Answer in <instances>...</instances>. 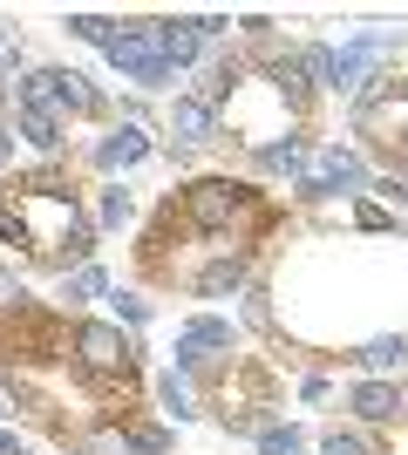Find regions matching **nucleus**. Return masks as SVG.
I'll list each match as a JSON object with an SVG mask.
<instances>
[{"mask_svg": "<svg viewBox=\"0 0 408 455\" xmlns=\"http://www.w3.org/2000/svg\"><path fill=\"white\" fill-rule=\"evenodd\" d=\"M76 361H82V374L96 380V387H123V395H130V380H136V340L123 333V326L82 320L76 326Z\"/></svg>", "mask_w": 408, "mask_h": 455, "instance_id": "7ed1b4c3", "label": "nucleus"}, {"mask_svg": "<svg viewBox=\"0 0 408 455\" xmlns=\"http://www.w3.org/2000/svg\"><path fill=\"white\" fill-rule=\"evenodd\" d=\"M300 184L307 190H361L368 184V164L354 150H340V143H307V156H300Z\"/></svg>", "mask_w": 408, "mask_h": 455, "instance_id": "423d86ee", "label": "nucleus"}, {"mask_svg": "<svg viewBox=\"0 0 408 455\" xmlns=\"http://www.w3.org/2000/svg\"><path fill=\"white\" fill-rule=\"evenodd\" d=\"M348 361H361V367H402L408 361V333H374V340L348 347Z\"/></svg>", "mask_w": 408, "mask_h": 455, "instance_id": "ddd939ff", "label": "nucleus"}, {"mask_svg": "<svg viewBox=\"0 0 408 455\" xmlns=\"http://www.w3.org/2000/svg\"><path fill=\"white\" fill-rule=\"evenodd\" d=\"M348 408L361 421H402V387H395V380H361L348 395Z\"/></svg>", "mask_w": 408, "mask_h": 455, "instance_id": "9b49d317", "label": "nucleus"}, {"mask_svg": "<svg viewBox=\"0 0 408 455\" xmlns=\"http://www.w3.org/2000/svg\"><path fill=\"white\" fill-rule=\"evenodd\" d=\"M354 130L388 164V177L408 171V76H374L368 89L354 95Z\"/></svg>", "mask_w": 408, "mask_h": 455, "instance_id": "f03ea898", "label": "nucleus"}, {"mask_svg": "<svg viewBox=\"0 0 408 455\" xmlns=\"http://www.w3.org/2000/svg\"><path fill=\"white\" fill-rule=\"evenodd\" d=\"M123 455H171L164 428H123Z\"/></svg>", "mask_w": 408, "mask_h": 455, "instance_id": "a211bd4d", "label": "nucleus"}, {"mask_svg": "<svg viewBox=\"0 0 408 455\" xmlns=\"http://www.w3.org/2000/svg\"><path fill=\"white\" fill-rule=\"evenodd\" d=\"M116 313H123L130 326H143V320H150V299H136V292H116Z\"/></svg>", "mask_w": 408, "mask_h": 455, "instance_id": "4be33fe9", "label": "nucleus"}, {"mask_svg": "<svg viewBox=\"0 0 408 455\" xmlns=\"http://www.w3.org/2000/svg\"><path fill=\"white\" fill-rule=\"evenodd\" d=\"M61 28H68V35H82V41H96V48H102L116 20H109V14H68V20H61Z\"/></svg>", "mask_w": 408, "mask_h": 455, "instance_id": "6ab92c4d", "label": "nucleus"}, {"mask_svg": "<svg viewBox=\"0 0 408 455\" xmlns=\"http://www.w3.org/2000/svg\"><path fill=\"white\" fill-rule=\"evenodd\" d=\"M156 401H164V415H171V421H191L197 408H204V401H197V387H191V374H177V367L156 380Z\"/></svg>", "mask_w": 408, "mask_h": 455, "instance_id": "f8f14e48", "label": "nucleus"}, {"mask_svg": "<svg viewBox=\"0 0 408 455\" xmlns=\"http://www.w3.org/2000/svg\"><path fill=\"white\" fill-rule=\"evenodd\" d=\"M102 55L116 61L130 82H143V89H164V82H171L164 55H156V20H116L109 41H102Z\"/></svg>", "mask_w": 408, "mask_h": 455, "instance_id": "39448f33", "label": "nucleus"}, {"mask_svg": "<svg viewBox=\"0 0 408 455\" xmlns=\"http://www.w3.org/2000/svg\"><path fill=\"white\" fill-rule=\"evenodd\" d=\"M171 143H177V150H204V143H218V109L204 102V95H177V102H171Z\"/></svg>", "mask_w": 408, "mask_h": 455, "instance_id": "6e6552de", "label": "nucleus"}, {"mask_svg": "<svg viewBox=\"0 0 408 455\" xmlns=\"http://www.w3.org/2000/svg\"><path fill=\"white\" fill-rule=\"evenodd\" d=\"M374 190H381L388 204H408V177H381V184H374Z\"/></svg>", "mask_w": 408, "mask_h": 455, "instance_id": "5701e85b", "label": "nucleus"}, {"mask_svg": "<svg viewBox=\"0 0 408 455\" xmlns=\"http://www.w3.org/2000/svg\"><path fill=\"white\" fill-rule=\"evenodd\" d=\"M402 421H408V387H402Z\"/></svg>", "mask_w": 408, "mask_h": 455, "instance_id": "a878e982", "label": "nucleus"}, {"mask_svg": "<svg viewBox=\"0 0 408 455\" xmlns=\"http://www.w3.org/2000/svg\"><path fill=\"white\" fill-rule=\"evenodd\" d=\"M354 225H361V231H395V211H381V204H354Z\"/></svg>", "mask_w": 408, "mask_h": 455, "instance_id": "412c9836", "label": "nucleus"}, {"mask_svg": "<svg viewBox=\"0 0 408 455\" xmlns=\"http://www.w3.org/2000/svg\"><path fill=\"white\" fill-rule=\"evenodd\" d=\"M130 190H102V204H96V218H102V225H123V218H130Z\"/></svg>", "mask_w": 408, "mask_h": 455, "instance_id": "aec40b11", "label": "nucleus"}, {"mask_svg": "<svg viewBox=\"0 0 408 455\" xmlns=\"http://www.w3.org/2000/svg\"><path fill=\"white\" fill-rule=\"evenodd\" d=\"M0 245H14L28 266L68 272V259L96 251V231L76 204V184L61 171H28L14 184H0Z\"/></svg>", "mask_w": 408, "mask_h": 455, "instance_id": "f257e3e1", "label": "nucleus"}, {"mask_svg": "<svg viewBox=\"0 0 408 455\" xmlns=\"http://www.w3.org/2000/svg\"><path fill=\"white\" fill-rule=\"evenodd\" d=\"M156 55H164V68H191V61L204 55L197 20H156Z\"/></svg>", "mask_w": 408, "mask_h": 455, "instance_id": "9d476101", "label": "nucleus"}, {"mask_svg": "<svg viewBox=\"0 0 408 455\" xmlns=\"http://www.w3.org/2000/svg\"><path fill=\"white\" fill-rule=\"evenodd\" d=\"M0 164H7V130H0Z\"/></svg>", "mask_w": 408, "mask_h": 455, "instance_id": "393cba45", "label": "nucleus"}, {"mask_svg": "<svg viewBox=\"0 0 408 455\" xmlns=\"http://www.w3.org/2000/svg\"><path fill=\"white\" fill-rule=\"evenodd\" d=\"M20 109H48L55 123H68V116H96L102 95L76 68H35V76L20 82Z\"/></svg>", "mask_w": 408, "mask_h": 455, "instance_id": "20e7f679", "label": "nucleus"}, {"mask_svg": "<svg viewBox=\"0 0 408 455\" xmlns=\"http://www.w3.org/2000/svg\"><path fill=\"white\" fill-rule=\"evenodd\" d=\"M143 156H150V136H143V123L130 116V123H116V130L96 143V171H136Z\"/></svg>", "mask_w": 408, "mask_h": 455, "instance_id": "1a4fd4ad", "label": "nucleus"}, {"mask_svg": "<svg viewBox=\"0 0 408 455\" xmlns=\"http://www.w3.org/2000/svg\"><path fill=\"white\" fill-rule=\"evenodd\" d=\"M20 136H28L35 150H61V123L48 109H20Z\"/></svg>", "mask_w": 408, "mask_h": 455, "instance_id": "4468645a", "label": "nucleus"}, {"mask_svg": "<svg viewBox=\"0 0 408 455\" xmlns=\"http://www.w3.org/2000/svg\"><path fill=\"white\" fill-rule=\"evenodd\" d=\"M0 455H28V442H20L14 428H0Z\"/></svg>", "mask_w": 408, "mask_h": 455, "instance_id": "b1692460", "label": "nucleus"}, {"mask_svg": "<svg viewBox=\"0 0 408 455\" xmlns=\"http://www.w3.org/2000/svg\"><path fill=\"white\" fill-rule=\"evenodd\" d=\"M0 55H7V28H0Z\"/></svg>", "mask_w": 408, "mask_h": 455, "instance_id": "bb28decb", "label": "nucleus"}, {"mask_svg": "<svg viewBox=\"0 0 408 455\" xmlns=\"http://www.w3.org/2000/svg\"><path fill=\"white\" fill-rule=\"evenodd\" d=\"M320 455H374V442L361 435V428H327V435H320Z\"/></svg>", "mask_w": 408, "mask_h": 455, "instance_id": "f3484780", "label": "nucleus"}, {"mask_svg": "<svg viewBox=\"0 0 408 455\" xmlns=\"http://www.w3.org/2000/svg\"><path fill=\"white\" fill-rule=\"evenodd\" d=\"M252 442H259V455H300V449H307V435H300L292 421H286V428H279V421H266Z\"/></svg>", "mask_w": 408, "mask_h": 455, "instance_id": "2eb2a0df", "label": "nucleus"}, {"mask_svg": "<svg viewBox=\"0 0 408 455\" xmlns=\"http://www.w3.org/2000/svg\"><path fill=\"white\" fill-rule=\"evenodd\" d=\"M102 292V266H76V272H61V299L82 306V299H96Z\"/></svg>", "mask_w": 408, "mask_h": 455, "instance_id": "dca6fc26", "label": "nucleus"}, {"mask_svg": "<svg viewBox=\"0 0 408 455\" xmlns=\"http://www.w3.org/2000/svg\"><path fill=\"white\" fill-rule=\"evenodd\" d=\"M238 347V326L232 320H191L177 333V374H204L218 354H232Z\"/></svg>", "mask_w": 408, "mask_h": 455, "instance_id": "0eeeda50", "label": "nucleus"}]
</instances>
